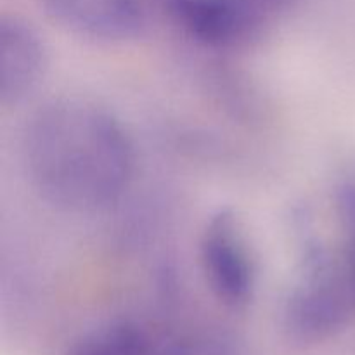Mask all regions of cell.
<instances>
[{
  "label": "cell",
  "instance_id": "6da1fadb",
  "mask_svg": "<svg viewBox=\"0 0 355 355\" xmlns=\"http://www.w3.org/2000/svg\"><path fill=\"white\" fill-rule=\"evenodd\" d=\"M23 158L38 196L68 214L116 205L135 170L134 144L120 120L78 97L40 106L24 130Z\"/></svg>",
  "mask_w": 355,
  "mask_h": 355
},
{
  "label": "cell",
  "instance_id": "7a4b0ae2",
  "mask_svg": "<svg viewBox=\"0 0 355 355\" xmlns=\"http://www.w3.org/2000/svg\"><path fill=\"white\" fill-rule=\"evenodd\" d=\"M293 234L298 266L283 307V328L295 343L318 345L345 328L355 298L342 252L319 234L311 211H295Z\"/></svg>",
  "mask_w": 355,
  "mask_h": 355
},
{
  "label": "cell",
  "instance_id": "3957f363",
  "mask_svg": "<svg viewBox=\"0 0 355 355\" xmlns=\"http://www.w3.org/2000/svg\"><path fill=\"white\" fill-rule=\"evenodd\" d=\"M288 0H170L173 16L201 44L232 49L260 37Z\"/></svg>",
  "mask_w": 355,
  "mask_h": 355
},
{
  "label": "cell",
  "instance_id": "277c9868",
  "mask_svg": "<svg viewBox=\"0 0 355 355\" xmlns=\"http://www.w3.org/2000/svg\"><path fill=\"white\" fill-rule=\"evenodd\" d=\"M200 255L215 297L231 309L245 307L255 288V263L234 211L224 208L208 218L201 234Z\"/></svg>",
  "mask_w": 355,
  "mask_h": 355
},
{
  "label": "cell",
  "instance_id": "5b68a950",
  "mask_svg": "<svg viewBox=\"0 0 355 355\" xmlns=\"http://www.w3.org/2000/svg\"><path fill=\"white\" fill-rule=\"evenodd\" d=\"M62 30L99 42L130 40L146 23L144 0H40Z\"/></svg>",
  "mask_w": 355,
  "mask_h": 355
},
{
  "label": "cell",
  "instance_id": "8992f818",
  "mask_svg": "<svg viewBox=\"0 0 355 355\" xmlns=\"http://www.w3.org/2000/svg\"><path fill=\"white\" fill-rule=\"evenodd\" d=\"M47 49L30 23L17 16L0 17V101L17 104L30 96L47 69Z\"/></svg>",
  "mask_w": 355,
  "mask_h": 355
},
{
  "label": "cell",
  "instance_id": "52a82bcc",
  "mask_svg": "<svg viewBox=\"0 0 355 355\" xmlns=\"http://www.w3.org/2000/svg\"><path fill=\"white\" fill-rule=\"evenodd\" d=\"M158 349L141 324L116 319L82 333L64 355H156Z\"/></svg>",
  "mask_w": 355,
  "mask_h": 355
},
{
  "label": "cell",
  "instance_id": "ba28073f",
  "mask_svg": "<svg viewBox=\"0 0 355 355\" xmlns=\"http://www.w3.org/2000/svg\"><path fill=\"white\" fill-rule=\"evenodd\" d=\"M335 201L342 229V257L355 298V175H345L336 184Z\"/></svg>",
  "mask_w": 355,
  "mask_h": 355
},
{
  "label": "cell",
  "instance_id": "9c48e42d",
  "mask_svg": "<svg viewBox=\"0 0 355 355\" xmlns=\"http://www.w3.org/2000/svg\"><path fill=\"white\" fill-rule=\"evenodd\" d=\"M156 355H236L234 350L227 343L215 338H180L168 343L165 347H159Z\"/></svg>",
  "mask_w": 355,
  "mask_h": 355
}]
</instances>
